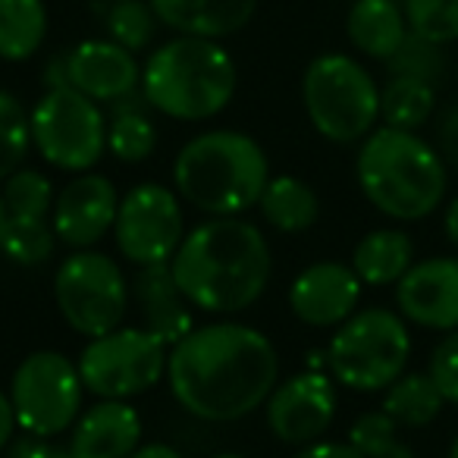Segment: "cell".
I'll list each match as a JSON object with an SVG mask.
<instances>
[{
  "label": "cell",
  "instance_id": "cell-1",
  "mask_svg": "<svg viewBox=\"0 0 458 458\" xmlns=\"http://www.w3.org/2000/svg\"><path fill=\"white\" fill-rule=\"evenodd\" d=\"M166 383L191 418L229 424L264 408L280 383V355L255 327L204 324L170 349Z\"/></svg>",
  "mask_w": 458,
  "mask_h": 458
},
{
  "label": "cell",
  "instance_id": "cell-2",
  "mask_svg": "<svg viewBox=\"0 0 458 458\" xmlns=\"http://www.w3.org/2000/svg\"><path fill=\"white\" fill-rule=\"evenodd\" d=\"M170 270L195 311L239 314L274 280V251L255 223L210 216L185 233Z\"/></svg>",
  "mask_w": 458,
  "mask_h": 458
},
{
  "label": "cell",
  "instance_id": "cell-3",
  "mask_svg": "<svg viewBox=\"0 0 458 458\" xmlns=\"http://www.w3.org/2000/svg\"><path fill=\"white\" fill-rule=\"evenodd\" d=\"M270 182V160L251 135L210 129L179 148L173 189L208 216H242L261 201Z\"/></svg>",
  "mask_w": 458,
  "mask_h": 458
},
{
  "label": "cell",
  "instance_id": "cell-4",
  "mask_svg": "<svg viewBox=\"0 0 458 458\" xmlns=\"http://www.w3.org/2000/svg\"><path fill=\"white\" fill-rule=\"evenodd\" d=\"M361 195L383 216L414 223L430 216L445 198V160L418 132L380 126L361 141L355 157Z\"/></svg>",
  "mask_w": 458,
  "mask_h": 458
},
{
  "label": "cell",
  "instance_id": "cell-5",
  "mask_svg": "<svg viewBox=\"0 0 458 458\" xmlns=\"http://www.w3.org/2000/svg\"><path fill=\"white\" fill-rule=\"evenodd\" d=\"M236 85L239 72L226 47L198 35H179L154 47L141 66V95L148 107L179 123H201L223 114Z\"/></svg>",
  "mask_w": 458,
  "mask_h": 458
},
{
  "label": "cell",
  "instance_id": "cell-6",
  "mask_svg": "<svg viewBox=\"0 0 458 458\" xmlns=\"http://www.w3.org/2000/svg\"><path fill=\"white\" fill-rule=\"evenodd\" d=\"M301 104L314 132L333 145H355L377 129L380 85L349 54H320L301 76Z\"/></svg>",
  "mask_w": 458,
  "mask_h": 458
},
{
  "label": "cell",
  "instance_id": "cell-7",
  "mask_svg": "<svg viewBox=\"0 0 458 458\" xmlns=\"http://www.w3.org/2000/svg\"><path fill=\"white\" fill-rule=\"evenodd\" d=\"M411 358L408 320L386 308H364L336 327L327 345V370L352 393H380L395 383Z\"/></svg>",
  "mask_w": 458,
  "mask_h": 458
},
{
  "label": "cell",
  "instance_id": "cell-8",
  "mask_svg": "<svg viewBox=\"0 0 458 458\" xmlns=\"http://www.w3.org/2000/svg\"><path fill=\"white\" fill-rule=\"evenodd\" d=\"M32 145L51 166L66 173H89L107 151V116L101 104L72 85L47 89L29 110Z\"/></svg>",
  "mask_w": 458,
  "mask_h": 458
},
{
  "label": "cell",
  "instance_id": "cell-9",
  "mask_svg": "<svg viewBox=\"0 0 458 458\" xmlns=\"http://www.w3.org/2000/svg\"><path fill=\"white\" fill-rule=\"evenodd\" d=\"M82 395L85 383L79 364L54 349L26 355L10 380V402L20 430L45 439L72 430L82 414Z\"/></svg>",
  "mask_w": 458,
  "mask_h": 458
},
{
  "label": "cell",
  "instance_id": "cell-10",
  "mask_svg": "<svg viewBox=\"0 0 458 458\" xmlns=\"http://www.w3.org/2000/svg\"><path fill=\"white\" fill-rule=\"evenodd\" d=\"M170 345L145 327H116L89 339L79 355V377L98 399H135L166 380Z\"/></svg>",
  "mask_w": 458,
  "mask_h": 458
},
{
  "label": "cell",
  "instance_id": "cell-11",
  "mask_svg": "<svg viewBox=\"0 0 458 458\" xmlns=\"http://www.w3.org/2000/svg\"><path fill=\"white\" fill-rule=\"evenodd\" d=\"M57 311L79 336H104L123 327L129 308V283L110 255L82 249L70 255L54 274Z\"/></svg>",
  "mask_w": 458,
  "mask_h": 458
},
{
  "label": "cell",
  "instance_id": "cell-12",
  "mask_svg": "<svg viewBox=\"0 0 458 458\" xmlns=\"http://www.w3.org/2000/svg\"><path fill=\"white\" fill-rule=\"evenodd\" d=\"M114 239L120 255L135 267L170 264L185 239L182 204L176 189L160 182H139L120 198Z\"/></svg>",
  "mask_w": 458,
  "mask_h": 458
},
{
  "label": "cell",
  "instance_id": "cell-13",
  "mask_svg": "<svg viewBox=\"0 0 458 458\" xmlns=\"http://www.w3.org/2000/svg\"><path fill=\"white\" fill-rule=\"evenodd\" d=\"M339 395L336 380L324 370H301L289 380L276 383L270 399L264 402L267 427L286 445H311L324 439L336 418Z\"/></svg>",
  "mask_w": 458,
  "mask_h": 458
},
{
  "label": "cell",
  "instance_id": "cell-14",
  "mask_svg": "<svg viewBox=\"0 0 458 458\" xmlns=\"http://www.w3.org/2000/svg\"><path fill=\"white\" fill-rule=\"evenodd\" d=\"M120 198L123 195L107 176H101V173H79L54 198L51 223L57 239L76 251L98 245L107 233H114Z\"/></svg>",
  "mask_w": 458,
  "mask_h": 458
},
{
  "label": "cell",
  "instance_id": "cell-15",
  "mask_svg": "<svg viewBox=\"0 0 458 458\" xmlns=\"http://www.w3.org/2000/svg\"><path fill=\"white\" fill-rule=\"evenodd\" d=\"M364 283L343 261H314L289 286V311L314 330L339 327L358 311Z\"/></svg>",
  "mask_w": 458,
  "mask_h": 458
},
{
  "label": "cell",
  "instance_id": "cell-16",
  "mask_svg": "<svg viewBox=\"0 0 458 458\" xmlns=\"http://www.w3.org/2000/svg\"><path fill=\"white\" fill-rule=\"evenodd\" d=\"M395 305L408 324L424 330H458V258H427L395 283Z\"/></svg>",
  "mask_w": 458,
  "mask_h": 458
},
{
  "label": "cell",
  "instance_id": "cell-17",
  "mask_svg": "<svg viewBox=\"0 0 458 458\" xmlns=\"http://www.w3.org/2000/svg\"><path fill=\"white\" fill-rule=\"evenodd\" d=\"M70 85L98 104H116L141 89V66L132 51L110 38L79 41L66 51Z\"/></svg>",
  "mask_w": 458,
  "mask_h": 458
},
{
  "label": "cell",
  "instance_id": "cell-18",
  "mask_svg": "<svg viewBox=\"0 0 458 458\" xmlns=\"http://www.w3.org/2000/svg\"><path fill=\"white\" fill-rule=\"evenodd\" d=\"M139 408L123 399H101L72 424L70 452L76 458H129L141 445Z\"/></svg>",
  "mask_w": 458,
  "mask_h": 458
},
{
  "label": "cell",
  "instance_id": "cell-19",
  "mask_svg": "<svg viewBox=\"0 0 458 458\" xmlns=\"http://www.w3.org/2000/svg\"><path fill=\"white\" fill-rule=\"evenodd\" d=\"M135 305H139L141 327L164 339L166 345H176L182 336L195 330V308L182 295L176 276H173L170 264H151V267H139V276L132 283Z\"/></svg>",
  "mask_w": 458,
  "mask_h": 458
},
{
  "label": "cell",
  "instance_id": "cell-20",
  "mask_svg": "<svg viewBox=\"0 0 458 458\" xmlns=\"http://www.w3.org/2000/svg\"><path fill=\"white\" fill-rule=\"evenodd\" d=\"M157 20L179 35L226 38L251 22L258 0H148Z\"/></svg>",
  "mask_w": 458,
  "mask_h": 458
},
{
  "label": "cell",
  "instance_id": "cell-21",
  "mask_svg": "<svg viewBox=\"0 0 458 458\" xmlns=\"http://www.w3.org/2000/svg\"><path fill=\"white\" fill-rule=\"evenodd\" d=\"M345 32L364 57L386 64L411 29L399 0H355L345 16Z\"/></svg>",
  "mask_w": 458,
  "mask_h": 458
},
{
  "label": "cell",
  "instance_id": "cell-22",
  "mask_svg": "<svg viewBox=\"0 0 458 458\" xmlns=\"http://www.w3.org/2000/svg\"><path fill=\"white\" fill-rule=\"evenodd\" d=\"M414 264V242L405 229H374L352 251V270L364 286H395Z\"/></svg>",
  "mask_w": 458,
  "mask_h": 458
},
{
  "label": "cell",
  "instance_id": "cell-23",
  "mask_svg": "<svg viewBox=\"0 0 458 458\" xmlns=\"http://www.w3.org/2000/svg\"><path fill=\"white\" fill-rule=\"evenodd\" d=\"M258 208H261V216L276 233L295 236V233H305V229H311L318 223L320 198L305 179L283 173V176H270Z\"/></svg>",
  "mask_w": 458,
  "mask_h": 458
},
{
  "label": "cell",
  "instance_id": "cell-24",
  "mask_svg": "<svg viewBox=\"0 0 458 458\" xmlns=\"http://www.w3.org/2000/svg\"><path fill=\"white\" fill-rule=\"evenodd\" d=\"M154 148H157V129L148 116V101L141 89L110 104L107 151L123 164H141L151 157Z\"/></svg>",
  "mask_w": 458,
  "mask_h": 458
},
{
  "label": "cell",
  "instance_id": "cell-25",
  "mask_svg": "<svg viewBox=\"0 0 458 458\" xmlns=\"http://www.w3.org/2000/svg\"><path fill=\"white\" fill-rule=\"evenodd\" d=\"M47 38L45 0H0V60L22 64Z\"/></svg>",
  "mask_w": 458,
  "mask_h": 458
},
{
  "label": "cell",
  "instance_id": "cell-26",
  "mask_svg": "<svg viewBox=\"0 0 458 458\" xmlns=\"http://www.w3.org/2000/svg\"><path fill=\"white\" fill-rule=\"evenodd\" d=\"M383 411L395 420L399 427H427L443 414L445 399L439 393V386L433 383V377L427 374H402L395 383H389L383 389Z\"/></svg>",
  "mask_w": 458,
  "mask_h": 458
},
{
  "label": "cell",
  "instance_id": "cell-27",
  "mask_svg": "<svg viewBox=\"0 0 458 458\" xmlns=\"http://www.w3.org/2000/svg\"><path fill=\"white\" fill-rule=\"evenodd\" d=\"M437 110V89L420 79L389 76V82L380 89V120L383 126L418 132Z\"/></svg>",
  "mask_w": 458,
  "mask_h": 458
},
{
  "label": "cell",
  "instance_id": "cell-28",
  "mask_svg": "<svg viewBox=\"0 0 458 458\" xmlns=\"http://www.w3.org/2000/svg\"><path fill=\"white\" fill-rule=\"evenodd\" d=\"M57 233L47 216H7V229L0 239V251L16 267H38L57 249Z\"/></svg>",
  "mask_w": 458,
  "mask_h": 458
},
{
  "label": "cell",
  "instance_id": "cell-29",
  "mask_svg": "<svg viewBox=\"0 0 458 458\" xmlns=\"http://www.w3.org/2000/svg\"><path fill=\"white\" fill-rule=\"evenodd\" d=\"M349 443L364 458H414L411 445L399 437V424L386 411H364L352 420Z\"/></svg>",
  "mask_w": 458,
  "mask_h": 458
},
{
  "label": "cell",
  "instance_id": "cell-30",
  "mask_svg": "<svg viewBox=\"0 0 458 458\" xmlns=\"http://www.w3.org/2000/svg\"><path fill=\"white\" fill-rule=\"evenodd\" d=\"M157 22V13L151 10L148 0H110V10L104 16L110 41H116L132 54L145 51L151 45Z\"/></svg>",
  "mask_w": 458,
  "mask_h": 458
},
{
  "label": "cell",
  "instance_id": "cell-31",
  "mask_svg": "<svg viewBox=\"0 0 458 458\" xmlns=\"http://www.w3.org/2000/svg\"><path fill=\"white\" fill-rule=\"evenodd\" d=\"M54 198L57 195L51 179L29 166H20L0 185V201L7 208V216H51Z\"/></svg>",
  "mask_w": 458,
  "mask_h": 458
},
{
  "label": "cell",
  "instance_id": "cell-32",
  "mask_svg": "<svg viewBox=\"0 0 458 458\" xmlns=\"http://www.w3.org/2000/svg\"><path fill=\"white\" fill-rule=\"evenodd\" d=\"M445 45L424 38L418 32H408L405 41L399 45V51L386 60L389 76H408V79H420V82L433 85L437 89L445 76Z\"/></svg>",
  "mask_w": 458,
  "mask_h": 458
},
{
  "label": "cell",
  "instance_id": "cell-33",
  "mask_svg": "<svg viewBox=\"0 0 458 458\" xmlns=\"http://www.w3.org/2000/svg\"><path fill=\"white\" fill-rule=\"evenodd\" d=\"M32 148V126H29V114L10 91L0 89V182L13 176L29 157Z\"/></svg>",
  "mask_w": 458,
  "mask_h": 458
},
{
  "label": "cell",
  "instance_id": "cell-34",
  "mask_svg": "<svg viewBox=\"0 0 458 458\" xmlns=\"http://www.w3.org/2000/svg\"><path fill=\"white\" fill-rule=\"evenodd\" d=\"M408 29L437 45L458 41V0H402Z\"/></svg>",
  "mask_w": 458,
  "mask_h": 458
},
{
  "label": "cell",
  "instance_id": "cell-35",
  "mask_svg": "<svg viewBox=\"0 0 458 458\" xmlns=\"http://www.w3.org/2000/svg\"><path fill=\"white\" fill-rule=\"evenodd\" d=\"M427 374H430L433 383L439 386L445 405H458V330L445 333V336L439 339V345L430 352Z\"/></svg>",
  "mask_w": 458,
  "mask_h": 458
},
{
  "label": "cell",
  "instance_id": "cell-36",
  "mask_svg": "<svg viewBox=\"0 0 458 458\" xmlns=\"http://www.w3.org/2000/svg\"><path fill=\"white\" fill-rule=\"evenodd\" d=\"M437 151L443 154L445 164L458 166V104L449 107L443 116H439V129H437Z\"/></svg>",
  "mask_w": 458,
  "mask_h": 458
},
{
  "label": "cell",
  "instance_id": "cell-37",
  "mask_svg": "<svg viewBox=\"0 0 458 458\" xmlns=\"http://www.w3.org/2000/svg\"><path fill=\"white\" fill-rule=\"evenodd\" d=\"M295 458H364L355 445L345 439V443H336V439H318L311 445H301V452Z\"/></svg>",
  "mask_w": 458,
  "mask_h": 458
},
{
  "label": "cell",
  "instance_id": "cell-38",
  "mask_svg": "<svg viewBox=\"0 0 458 458\" xmlns=\"http://www.w3.org/2000/svg\"><path fill=\"white\" fill-rule=\"evenodd\" d=\"M16 430H20V424H16L13 402H10V393H4V389H0V452L13 443Z\"/></svg>",
  "mask_w": 458,
  "mask_h": 458
},
{
  "label": "cell",
  "instance_id": "cell-39",
  "mask_svg": "<svg viewBox=\"0 0 458 458\" xmlns=\"http://www.w3.org/2000/svg\"><path fill=\"white\" fill-rule=\"evenodd\" d=\"M45 89H66L70 85V66H66V54H54L45 64Z\"/></svg>",
  "mask_w": 458,
  "mask_h": 458
},
{
  "label": "cell",
  "instance_id": "cell-40",
  "mask_svg": "<svg viewBox=\"0 0 458 458\" xmlns=\"http://www.w3.org/2000/svg\"><path fill=\"white\" fill-rule=\"evenodd\" d=\"M129 458H182V452L173 449V445H166V443H145V445H139Z\"/></svg>",
  "mask_w": 458,
  "mask_h": 458
},
{
  "label": "cell",
  "instance_id": "cell-41",
  "mask_svg": "<svg viewBox=\"0 0 458 458\" xmlns=\"http://www.w3.org/2000/svg\"><path fill=\"white\" fill-rule=\"evenodd\" d=\"M443 229H445V239L458 249V198H452L449 208L443 214Z\"/></svg>",
  "mask_w": 458,
  "mask_h": 458
},
{
  "label": "cell",
  "instance_id": "cell-42",
  "mask_svg": "<svg viewBox=\"0 0 458 458\" xmlns=\"http://www.w3.org/2000/svg\"><path fill=\"white\" fill-rule=\"evenodd\" d=\"M47 458H76V455H72L70 449H60V445H54V449L47 452Z\"/></svg>",
  "mask_w": 458,
  "mask_h": 458
},
{
  "label": "cell",
  "instance_id": "cell-43",
  "mask_svg": "<svg viewBox=\"0 0 458 458\" xmlns=\"http://www.w3.org/2000/svg\"><path fill=\"white\" fill-rule=\"evenodd\" d=\"M4 229H7V208L0 201V239H4Z\"/></svg>",
  "mask_w": 458,
  "mask_h": 458
},
{
  "label": "cell",
  "instance_id": "cell-44",
  "mask_svg": "<svg viewBox=\"0 0 458 458\" xmlns=\"http://www.w3.org/2000/svg\"><path fill=\"white\" fill-rule=\"evenodd\" d=\"M449 458H458V433H455V439H452V445H449Z\"/></svg>",
  "mask_w": 458,
  "mask_h": 458
},
{
  "label": "cell",
  "instance_id": "cell-45",
  "mask_svg": "<svg viewBox=\"0 0 458 458\" xmlns=\"http://www.w3.org/2000/svg\"><path fill=\"white\" fill-rule=\"evenodd\" d=\"M210 458H245V455H236V452H223V455H210Z\"/></svg>",
  "mask_w": 458,
  "mask_h": 458
}]
</instances>
